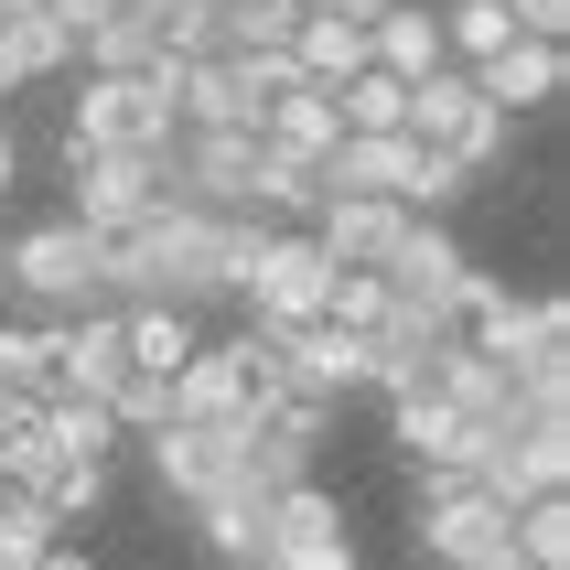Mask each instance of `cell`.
<instances>
[{
    "label": "cell",
    "instance_id": "6da1fadb",
    "mask_svg": "<svg viewBox=\"0 0 570 570\" xmlns=\"http://www.w3.org/2000/svg\"><path fill=\"white\" fill-rule=\"evenodd\" d=\"M173 65L161 55L140 65V76H108V65H87V87H76V119H65V151H173Z\"/></svg>",
    "mask_w": 570,
    "mask_h": 570
},
{
    "label": "cell",
    "instance_id": "7a4b0ae2",
    "mask_svg": "<svg viewBox=\"0 0 570 570\" xmlns=\"http://www.w3.org/2000/svg\"><path fill=\"white\" fill-rule=\"evenodd\" d=\"M420 549L442 570H517V507H495L474 474H420Z\"/></svg>",
    "mask_w": 570,
    "mask_h": 570
},
{
    "label": "cell",
    "instance_id": "3957f363",
    "mask_svg": "<svg viewBox=\"0 0 570 570\" xmlns=\"http://www.w3.org/2000/svg\"><path fill=\"white\" fill-rule=\"evenodd\" d=\"M0 281L22 291V302H43V313H87L97 291H108V237L76 216L55 226H22L11 248H0Z\"/></svg>",
    "mask_w": 570,
    "mask_h": 570
},
{
    "label": "cell",
    "instance_id": "277c9868",
    "mask_svg": "<svg viewBox=\"0 0 570 570\" xmlns=\"http://www.w3.org/2000/svg\"><path fill=\"white\" fill-rule=\"evenodd\" d=\"M410 140H431V151H452L463 173H495L507 161V140H517V119L507 108H484V87L463 76V65H431V76H410Z\"/></svg>",
    "mask_w": 570,
    "mask_h": 570
},
{
    "label": "cell",
    "instance_id": "5b68a950",
    "mask_svg": "<svg viewBox=\"0 0 570 570\" xmlns=\"http://www.w3.org/2000/svg\"><path fill=\"white\" fill-rule=\"evenodd\" d=\"M463 269H474V258H463V237H452L442 216H410V237H399V248H387V313L399 323H420V334H452V291H463Z\"/></svg>",
    "mask_w": 570,
    "mask_h": 570
},
{
    "label": "cell",
    "instance_id": "8992f818",
    "mask_svg": "<svg viewBox=\"0 0 570 570\" xmlns=\"http://www.w3.org/2000/svg\"><path fill=\"white\" fill-rule=\"evenodd\" d=\"M323 291H334V258L313 248V226H269L248 258V281H237V302H248V323H323Z\"/></svg>",
    "mask_w": 570,
    "mask_h": 570
},
{
    "label": "cell",
    "instance_id": "52a82bcc",
    "mask_svg": "<svg viewBox=\"0 0 570 570\" xmlns=\"http://www.w3.org/2000/svg\"><path fill=\"white\" fill-rule=\"evenodd\" d=\"M161 205V151H65V216L119 237L129 216Z\"/></svg>",
    "mask_w": 570,
    "mask_h": 570
},
{
    "label": "cell",
    "instance_id": "ba28073f",
    "mask_svg": "<svg viewBox=\"0 0 570 570\" xmlns=\"http://www.w3.org/2000/svg\"><path fill=\"white\" fill-rule=\"evenodd\" d=\"M410 237V205L399 194H323L313 205V248L334 269H387V248Z\"/></svg>",
    "mask_w": 570,
    "mask_h": 570
},
{
    "label": "cell",
    "instance_id": "9c48e42d",
    "mask_svg": "<svg viewBox=\"0 0 570 570\" xmlns=\"http://www.w3.org/2000/svg\"><path fill=\"white\" fill-rule=\"evenodd\" d=\"M140 452H151V474H161V495H216L226 474H237V431L226 420H151L140 431Z\"/></svg>",
    "mask_w": 570,
    "mask_h": 570
},
{
    "label": "cell",
    "instance_id": "30bf717a",
    "mask_svg": "<svg viewBox=\"0 0 570 570\" xmlns=\"http://www.w3.org/2000/svg\"><path fill=\"white\" fill-rule=\"evenodd\" d=\"M387 442L410 452L420 474H474V452H484V431L452 399H431V387H410V399H387Z\"/></svg>",
    "mask_w": 570,
    "mask_h": 570
},
{
    "label": "cell",
    "instance_id": "8fae6325",
    "mask_svg": "<svg viewBox=\"0 0 570 570\" xmlns=\"http://www.w3.org/2000/svg\"><path fill=\"white\" fill-rule=\"evenodd\" d=\"M484 87V108H507V119H528V108H549V97L570 87V43H549V32H517L507 55H484V65H463Z\"/></svg>",
    "mask_w": 570,
    "mask_h": 570
},
{
    "label": "cell",
    "instance_id": "7c38bea8",
    "mask_svg": "<svg viewBox=\"0 0 570 570\" xmlns=\"http://www.w3.org/2000/svg\"><path fill=\"white\" fill-rule=\"evenodd\" d=\"M43 366H55V387H76V399H108L119 366H129L119 313H65V323H43Z\"/></svg>",
    "mask_w": 570,
    "mask_h": 570
},
{
    "label": "cell",
    "instance_id": "4fadbf2b",
    "mask_svg": "<svg viewBox=\"0 0 570 570\" xmlns=\"http://www.w3.org/2000/svg\"><path fill=\"white\" fill-rule=\"evenodd\" d=\"M258 140L269 151H291V161H323L334 140H345V119H334V87H281V97H258Z\"/></svg>",
    "mask_w": 570,
    "mask_h": 570
},
{
    "label": "cell",
    "instance_id": "5bb4252c",
    "mask_svg": "<svg viewBox=\"0 0 570 570\" xmlns=\"http://www.w3.org/2000/svg\"><path fill=\"white\" fill-rule=\"evenodd\" d=\"M366 65H387V76H431V65H452L442 55V11H431V0H387L377 22H366Z\"/></svg>",
    "mask_w": 570,
    "mask_h": 570
},
{
    "label": "cell",
    "instance_id": "9a60e30c",
    "mask_svg": "<svg viewBox=\"0 0 570 570\" xmlns=\"http://www.w3.org/2000/svg\"><path fill=\"white\" fill-rule=\"evenodd\" d=\"M452 334L463 345H484V355H507L517 366V334H528V302H517L495 269H463V291H452Z\"/></svg>",
    "mask_w": 570,
    "mask_h": 570
},
{
    "label": "cell",
    "instance_id": "2e32d148",
    "mask_svg": "<svg viewBox=\"0 0 570 570\" xmlns=\"http://www.w3.org/2000/svg\"><path fill=\"white\" fill-rule=\"evenodd\" d=\"M258 507H269V495L237 484V474H226L216 495H194V528H205V549H216L226 570H258Z\"/></svg>",
    "mask_w": 570,
    "mask_h": 570
},
{
    "label": "cell",
    "instance_id": "e0dca14e",
    "mask_svg": "<svg viewBox=\"0 0 570 570\" xmlns=\"http://www.w3.org/2000/svg\"><path fill=\"white\" fill-rule=\"evenodd\" d=\"M291 65H302L313 87H345L355 65H366V22H345V11H302V22H291Z\"/></svg>",
    "mask_w": 570,
    "mask_h": 570
},
{
    "label": "cell",
    "instance_id": "ac0fdd59",
    "mask_svg": "<svg viewBox=\"0 0 570 570\" xmlns=\"http://www.w3.org/2000/svg\"><path fill=\"white\" fill-rule=\"evenodd\" d=\"M323 205V161H291L258 140V173H248V216H281V226H313Z\"/></svg>",
    "mask_w": 570,
    "mask_h": 570
},
{
    "label": "cell",
    "instance_id": "d6986e66",
    "mask_svg": "<svg viewBox=\"0 0 570 570\" xmlns=\"http://www.w3.org/2000/svg\"><path fill=\"white\" fill-rule=\"evenodd\" d=\"M76 55H87V65H108V76H140V65H161V43H151V11H140V0L97 11V22L76 32Z\"/></svg>",
    "mask_w": 570,
    "mask_h": 570
},
{
    "label": "cell",
    "instance_id": "ffe728a7",
    "mask_svg": "<svg viewBox=\"0 0 570 570\" xmlns=\"http://www.w3.org/2000/svg\"><path fill=\"white\" fill-rule=\"evenodd\" d=\"M119 334H129V366H184L205 334H194V313H173V302H119Z\"/></svg>",
    "mask_w": 570,
    "mask_h": 570
},
{
    "label": "cell",
    "instance_id": "44dd1931",
    "mask_svg": "<svg viewBox=\"0 0 570 570\" xmlns=\"http://www.w3.org/2000/svg\"><path fill=\"white\" fill-rule=\"evenodd\" d=\"M507 43H517L507 0H442V55L452 65H484V55H507Z\"/></svg>",
    "mask_w": 570,
    "mask_h": 570
},
{
    "label": "cell",
    "instance_id": "7402d4cb",
    "mask_svg": "<svg viewBox=\"0 0 570 570\" xmlns=\"http://www.w3.org/2000/svg\"><path fill=\"white\" fill-rule=\"evenodd\" d=\"M334 119H345V129H410V76H387V65H355L345 87H334Z\"/></svg>",
    "mask_w": 570,
    "mask_h": 570
},
{
    "label": "cell",
    "instance_id": "603a6c76",
    "mask_svg": "<svg viewBox=\"0 0 570 570\" xmlns=\"http://www.w3.org/2000/svg\"><path fill=\"white\" fill-rule=\"evenodd\" d=\"M517 570H570V495H528L517 507Z\"/></svg>",
    "mask_w": 570,
    "mask_h": 570
},
{
    "label": "cell",
    "instance_id": "cb8c5ba5",
    "mask_svg": "<svg viewBox=\"0 0 570 570\" xmlns=\"http://www.w3.org/2000/svg\"><path fill=\"white\" fill-rule=\"evenodd\" d=\"M32 495H43L55 528H65V517H97V507H108V463H97V452H55V474L32 484Z\"/></svg>",
    "mask_w": 570,
    "mask_h": 570
},
{
    "label": "cell",
    "instance_id": "d4e9b609",
    "mask_svg": "<svg viewBox=\"0 0 570 570\" xmlns=\"http://www.w3.org/2000/svg\"><path fill=\"white\" fill-rule=\"evenodd\" d=\"M43 431H55V452H97V463H108V442H119L108 399H76V387H55V399H43Z\"/></svg>",
    "mask_w": 570,
    "mask_h": 570
},
{
    "label": "cell",
    "instance_id": "484cf974",
    "mask_svg": "<svg viewBox=\"0 0 570 570\" xmlns=\"http://www.w3.org/2000/svg\"><path fill=\"white\" fill-rule=\"evenodd\" d=\"M43 549H55V517H43V495L0 484V570H32Z\"/></svg>",
    "mask_w": 570,
    "mask_h": 570
},
{
    "label": "cell",
    "instance_id": "4316f807",
    "mask_svg": "<svg viewBox=\"0 0 570 570\" xmlns=\"http://www.w3.org/2000/svg\"><path fill=\"white\" fill-rule=\"evenodd\" d=\"M323 323L377 334V323H387V281H377V269H334V291H323Z\"/></svg>",
    "mask_w": 570,
    "mask_h": 570
},
{
    "label": "cell",
    "instance_id": "83f0119b",
    "mask_svg": "<svg viewBox=\"0 0 570 570\" xmlns=\"http://www.w3.org/2000/svg\"><path fill=\"white\" fill-rule=\"evenodd\" d=\"M108 420H119V431H151V420H173V377H161V366H119V387H108Z\"/></svg>",
    "mask_w": 570,
    "mask_h": 570
},
{
    "label": "cell",
    "instance_id": "f1b7e54d",
    "mask_svg": "<svg viewBox=\"0 0 570 570\" xmlns=\"http://www.w3.org/2000/svg\"><path fill=\"white\" fill-rule=\"evenodd\" d=\"M0 387L11 399H55V366H43V334L32 323H0Z\"/></svg>",
    "mask_w": 570,
    "mask_h": 570
},
{
    "label": "cell",
    "instance_id": "f546056e",
    "mask_svg": "<svg viewBox=\"0 0 570 570\" xmlns=\"http://www.w3.org/2000/svg\"><path fill=\"white\" fill-rule=\"evenodd\" d=\"M517 32H549V43H570V0H507Z\"/></svg>",
    "mask_w": 570,
    "mask_h": 570
},
{
    "label": "cell",
    "instance_id": "4dcf8cb0",
    "mask_svg": "<svg viewBox=\"0 0 570 570\" xmlns=\"http://www.w3.org/2000/svg\"><path fill=\"white\" fill-rule=\"evenodd\" d=\"M258 570H355V549L323 539V549H291V560H258Z\"/></svg>",
    "mask_w": 570,
    "mask_h": 570
},
{
    "label": "cell",
    "instance_id": "1f68e13d",
    "mask_svg": "<svg viewBox=\"0 0 570 570\" xmlns=\"http://www.w3.org/2000/svg\"><path fill=\"white\" fill-rule=\"evenodd\" d=\"M313 11H345V22H377L387 0H313Z\"/></svg>",
    "mask_w": 570,
    "mask_h": 570
},
{
    "label": "cell",
    "instance_id": "d6a6232c",
    "mask_svg": "<svg viewBox=\"0 0 570 570\" xmlns=\"http://www.w3.org/2000/svg\"><path fill=\"white\" fill-rule=\"evenodd\" d=\"M11 173H22V140H11V119H0V194H11Z\"/></svg>",
    "mask_w": 570,
    "mask_h": 570
},
{
    "label": "cell",
    "instance_id": "836d02e7",
    "mask_svg": "<svg viewBox=\"0 0 570 570\" xmlns=\"http://www.w3.org/2000/svg\"><path fill=\"white\" fill-rule=\"evenodd\" d=\"M32 570H87V560H76V549H65V539H55V549H43V560H32Z\"/></svg>",
    "mask_w": 570,
    "mask_h": 570
},
{
    "label": "cell",
    "instance_id": "e575fe53",
    "mask_svg": "<svg viewBox=\"0 0 570 570\" xmlns=\"http://www.w3.org/2000/svg\"><path fill=\"white\" fill-rule=\"evenodd\" d=\"M11 11H43V0H0V22H11Z\"/></svg>",
    "mask_w": 570,
    "mask_h": 570
},
{
    "label": "cell",
    "instance_id": "d590c367",
    "mask_svg": "<svg viewBox=\"0 0 570 570\" xmlns=\"http://www.w3.org/2000/svg\"><path fill=\"white\" fill-rule=\"evenodd\" d=\"M302 11H313V0H302Z\"/></svg>",
    "mask_w": 570,
    "mask_h": 570
}]
</instances>
